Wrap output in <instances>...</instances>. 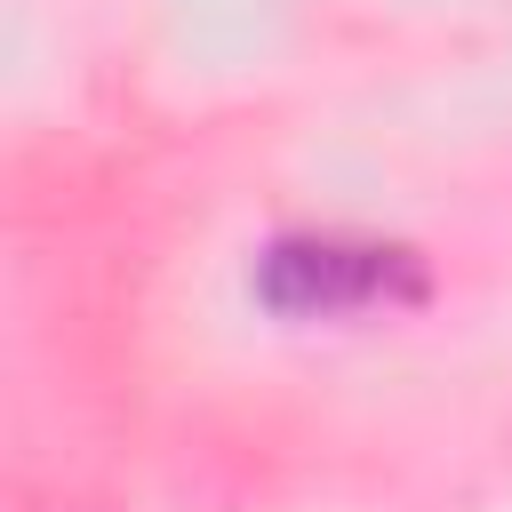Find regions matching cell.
<instances>
[{"label":"cell","instance_id":"6da1fadb","mask_svg":"<svg viewBox=\"0 0 512 512\" xmlns=\"http://www.w3.org/2000/svg\"><path fill=\"white\" fill-rule=\"evenodd\" d=\"M392 272L408 280L400 248H352V240H288L264 264V296L280 312H352L392 296Z\"/></svg>","mask_w":512,"mask_h":512}]
</instances>
